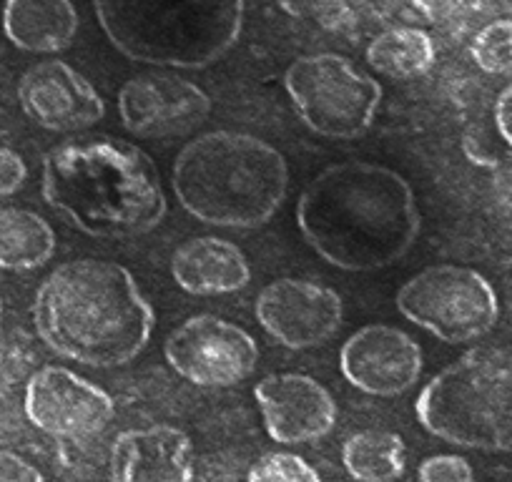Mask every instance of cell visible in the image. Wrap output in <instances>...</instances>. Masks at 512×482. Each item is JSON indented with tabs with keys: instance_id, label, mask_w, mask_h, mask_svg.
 I'll list each match as a JSON object with an SVG mask.
<instances>
[{
	"instance_id": "cell-1",
	"label": "cell",
	"mask_w": 512,
	"mask_h": 482,
	"mask_svg": "<svg viewBox=\"0 0 512 482\" xmlns=\"http://www.w3.org/2000/svg\"><path fill=\"white\" fill-rule=\"evenodd\" d=\"M297 226L332 267L377 272L415 247L422 219L405 176L372 161H342L302 191Z\"/></svg>"
},
{
	"instance_id": "cell-2",
	"label": "cell",
	"mask_w": 512,
	"mask_h": 482,
	"mask_svg": "<svg viewBox=\"0 0 512 482\" xmlns=\"http://www.w3.org/2000/svg\"><path fill=\"white\" fill-rule=\"evenodd\" d=\"M156 312L126 267L76 259L53 269L33 299V324L48 349L78 365L111 370L149 344Z\"/></svg>"
},
{
	"instance_id": "cell-3",
	"label": "cell",
	"mask_w": 512,
	"mask_h": 482,
	"mask_svg": "<svg viewBox=\"0 0 512 482\" xmlns=\"http://www.w3.org/2000/svg\"><path fill=\"white\" fill-rule=\"evenodd\" d=\"M46 204L93 239L128 241L149 234L169 211L151 156L111 136L68 139L43 159Z\"/></svg>"
},
{
	"instance_id": "cell-4",
	"label": "cell",
	"mask_w": 512,
	"mask_h": 482,
	"mask_svg": "<svg viewBox=\"0 0 512 482\" xmlns=\"http://www.w3.org/2000/svg\"><path fill=\"white\" fill-rule=\"evenodd\" d=\"M171 184L194 219L221 229H256L287 199L289 166L256 136L211 131L179 151Z\"/></svg>"
},
{
	"instance_id": "cell-5",
	"label": "cell",
	"mask_w": 512,
	"mask_h": 482,
	"mask_svg": "<svg viewBox=\"0 0 512 482\" xmlns=\"http://www.w3.org/2000/svg\"><path fill=\"white\" fill-rule=\"evenodd\" d=\"M93 8L123 58L194 71L239 43L246 0H93Z\"/></svg>"
},
{
	"instance_id": "cell-6",
	"label": "cell",
	"mask_w": 512,
	"mask_h": 482,
	"mask_svg": "<svg viewBox=\"0 0 512 482\" xmlns=\"http://www.w3.org/2000/svg\"><path fill=\"white\" fill-rule=\"evenodd\" d=\"M415 415L457 447L512 452V347H475L420 390Z\"/></svg>"
},
{
	"instance_id": "cell-7",
	"label": "cell",
	"mask_w": 512,
	"mask_h": 482,
	"mask_svg": "<svg viewBox=\"0 0 512 482\" xmlns=\"http://www.w3.org/2000/svg\"><path fill=\"white\" fill-rule=\"evenodd\" d=\"M284 88L304 124L337 141L367 134L382 103V86L337 53L297 58L284 73Z\"/></svg>"
},
{
	"instance_id": "cell-8",
	"label": "cell",
	"mask_w": 512,
	"mask_h": 482,
	"mask_svg": "<svg viewBox=\"0 0 512 482\" xmlns=\"http://www.w3.org/2000/svg\"><path fill=\"white\" fill-rule=\"evenodd\" d=\"M395 304L402 317L445 344L482 339L500 319V299L490 279L457 264L427 267L402 284Z\"/></svg>"
},
{
	"instance_id": "cell-9",
	"label": "cell",
	"mask_w": 512,
	"mask_h": 482,
	"mask_svg": "<svg viewBox=\"0 0 512 482\" xmlns=\"http://www.w3.org/2000/svg\"><path fill=\"white\" fill-rule=\"evenodd\" d=\"M164 354L176 375L199 387H234L259 365L256 339L216 314H196L179 324Z\"/></svg>"
},
{
	"instance_id": "cell-10",
	"label": "cell",
	"mask_w": 512,
	"mask_h": 482,
	"mask_svg": "<svg viewBox=\"0 0 512 482\" xmlns=\"http://www.w3.org/2000/svg\"><path fill=\"white\" fill-rule=\"evenodd\" d=\"M211 113L204 88L171 73H144L118 91V116L139 139H179L199 129Z\"/></svg>"
},
{
	"instance_id": "cell-11",
	"label": "cell",
	"mask_w": 512,
	"mask_h": 482,
	"mask_svg": "<svg viewBox=\"0 0 512 482\" xmlns=\"http://www.w3.org/2000/svg\"><path fill=\"white\" fill-rule=\"evenodd\" d=\"M23 405L33 427L66 440L96 435L116 415L106 390L56 365L43 367L28 380Z\"/></svg>"
},
{
	"instance_id": "cell-12",
	"label": "cell",
	"mask_w": 512,
	"mask_h": 482,
	"mask_svg": "<svg viewBox=\"0 0 512 482\" xmlns=\"http://www.w3.org/2000/svg\"><path fill=\"white\" fill-rule=\"evenodd\" d=\"M254 312L274 342L287 349H309L337 334L344 307L332 287L284 277L259 292Z\"/></svg>"
},
{
	"instance_id": "cell-13",
	"label": "cell",
	"mask_w": 512,
	"mask_h": 482,
	"mask_svg": "<svg viewBox=\"0 0 512 482\" xmlns=\"http://www.w3.org/2000/svg\"><path fill=\"white\" fill-rule=\"evenodd\" d=\"M339 370L364 395L400 397L420 380L422 347L402 329L367 324L342 344Z\"/></svg>"
},
{
	"instance_id": "cell-14",
	"label": "cell",
	"mask_w": 512,
	"mask_h": 482,
	"mask_svg": "<svg viewBox=\"0 0 512 482\" xmlns=\"http://www.w3.org/2000/svg\"><path fill=\"white\" fill-rule=\"evenodd\" d=\"M26 118L53 134H76L106 116V103L88 78L63 61H41L18 78Z\"/></svg>"
},
{
	"instance_id": "cell-15",
	"label": "cell",
	"mask_w": 512,
	"mask_h": 482,
	"mask_svg": "<svg viewBox=\"0 0 512 482\" xmlns=\"http://www.w3.org/2000/svg\"><path fill=\"white\" fill-rule=\"evenodd\" d=\"M267 435L282 445H304L327 437L337 422V402L327 387L297 372L269 375L254 387Z\"/></svg>"
},
{
	"instance_id": "cell-16",
	"label": "cell",
	"mask_w": 512,
	"mask_h": 482,
	"mask_svg": "<svg viewBox=\"0 0 512 482\" xmlns=\"http://www.w3.org/2000/svg\"><path fill=\"white\" fill-rule=\"evenodd\" d=\"M113 480L186 482L194 477V442L184 430L154 425L126 430L111 447Z\"/></svg>"
},
{
	"instance_id": "cell-17",
	"label": "cell",
	"mask_w": 512,
	"mask_h": 482,
	"mask_svg": "<svg viewBox=\"0 0 512 482\" xmlns=\"http://www.w3.org/2000/svg\"><path fill=\"white\" fill-rule=\"evenodd\" d=\"M171 277L194 297L234 294L251 282V267L236 244L216 236L184 241L171 257Z\"/></svg>"
},
{
	"instance_id": "cell-18",
	"label": "cell",
	"mask_w": 512,
	"mask_h": 482,
	"mask_svg": "<svg viewBox=\"0 0 512 482\" xmlns=\"http://www.w3.org/2000/svg\"><path fill=\"white\" fill-rule=\"evenodd\" d=\"M3 31L26 53H61L78 33V13L71 0H6Z\"/></svg>"
},
{
	"instance_id": "cell-19",
	"label": "cell",
	"mask_w": 512,
	"mask_h": 482,
	"mask_svg": "<svg viewBox=\"0 0 512 482\" xmlns=\"http://www.w3.org/2000/svg\"><path fill=\"white\" fill-rule=\"evenodd\" d=\"M56 254V231L28 209H0V269L31 272Z\"/></svg>"
},
{
	"instance_id": "cell-20",
	"label": "cell",
	"mask_w": 512,
	"mask_h": 482,
	"mask_svg": "<svg viewBox=\"0 0 512 482\" xmlns=\"http://www.w3.org/2000/svg\"><path fill=\"white\" fill-rule=\"evenodd\" d=\"M435 41L420 28H390L367 46V63L395 81L425 76L435 66Z\"/></svg>"
},
{
	"instance_id": "cell-21",
	"label": "cell",
	"mask_w": 512,
	"mask_h": 482,
	"mask_svg": "<svg viewBox=\"0 0 512 482\" xmlns=\"http://www.w3.org/2000/svg\"><path fill=\"white\" fill-rule=\"evenodd\" d=\"M342 462L354 480L387 482L405 475L407 450L397 432L362 430L344 442Z\"/></svg>"
},
{
	"instance_id": "cell-22",
	"label": "cell",
	"mask_w": 512,
	"mask_h": 482,
	"mask_svg": "<svg viewBox=\"0 0 512 482\" xmlns=\"http://www.w3.org/2000/svg\"><path fill=\"white\" fill-rule=\"evenodd\" d=\"M470 56L480 71L490 76H510L512 73V21L487 23L470 43Z\"/></svg>"
},
{
	"instance_id": "cell-23",
	"label": "cell",
	"mask_w": 512,
	"mask_h": 482,
	"mask_svg": "<svg viewBox=\"0 0 512 482\" xmlns=\"http://www.w3.org/2000/svg\"><path fill=\"white\" fill-rule=\"evenodd\" d=\"M246 480L267 482V480H284V482H319V472L309 465L304 457L292 455V452H267L264 457L254 462L246 472Z\"/></svg>"
},
{
	"instance_id": "cell-24",
	"label": "cell",
	"mask_w": 512,
	"mask_h": 482,
	"mask_svg": "<svg viewBox=\"0 0 512 482\" xmlns=\"http://www.w3.org/2000/svg\"><path fill=\"white\" fill-rule=\"evenodd\" d=\"M277 3L287 16L327 28L337 26L342 18H347L354 6V0H277Z\"/></svg>"
},
{
	"instance_id": "cell-25",
	"label": "cell",
	"mask_w": 512,
	"mask_h": 482,
	"mask_svg": "<svg viewBox=\"0 0 512 482\" xmlns=\"http://www.w3.org/2000/svg\"><path fill=\"white\" fill-rule=\"evenodd\" d=\"M26 118L13 73L0 63V136H11Z\"/></svg>"
},
{
	"instance_id": "cell-26",
	"label": "cell",
	"mask_w": 512,
	"mask_h": 482,
	"mask_svg": "<svg viewBox=\"0 0 512 482\" xmlns=\"http://www.w3.org/2000/svg\"><path fill=\"white\" fill-rule=\"evenodd\" d=\"M417 477L425 482H437V480L467 482V480H475V470H472L470 462L460 455H435V457H427V460L417 467Z\"/></svg>"
},
{
	"instance_id": "cell-27",
	"label": "cell",
	"mask_w": 512,
	"mask_h": 482,
	"mask_svg": "<svg viewBox=\"0 0 512 482\" xmlns=\"http://www.w3.org/2000/svg\"><path fill=\"white\" fill-rule=\"evenodd\" d=\"M26 179V161H23L13 149L0 146V199L16 194V191L26 184Z\"/></svg>"
},
{
	"instance_id": "cell-28",
	"label": "cell",
	"mask_w": 512,
	"mask_h": 482,
	"mask_svg": "<svg viewBox=\"0 0 512 482\" xmlns=\"http://www.w3.org/2000/svg\"><path fill=\"white\" fill-rule=\"evenodd\" d=\"M0 480H33L41 482L43 472L36 470L31 462H26L23 457L13 455V452L0 450Z\"/></svg>"
},
{
	"instance_id": "cell-29",
	"label": "cell",
	"mask_w": 512,
	"mask_h": 482,
	"mask_svg": "<svg viewBox=\"0 0 512 482\" xmlns=\"http://www.w3.org/2000/svg\"><path fill=\"white\" fill-rule=\"evenodd\" d=\"M495 129L500 139L512 149V83L502 88L495 101Z\"/></svg>"
},
{
	"instance_id": "cell-30",
	"label": "cell",
	"mask_w": 512,
	"mask_h": 482,
	"mask_svg": "<svg viewBox=\"0 0 512 482\" xmlns=\"http://www.w3.org/2000/svg\"><path fill=\"white\" fill-rule=\"evenodd\" d=\"M0 319H3V302H0Z\"/></svg>"
}]
</instances>
